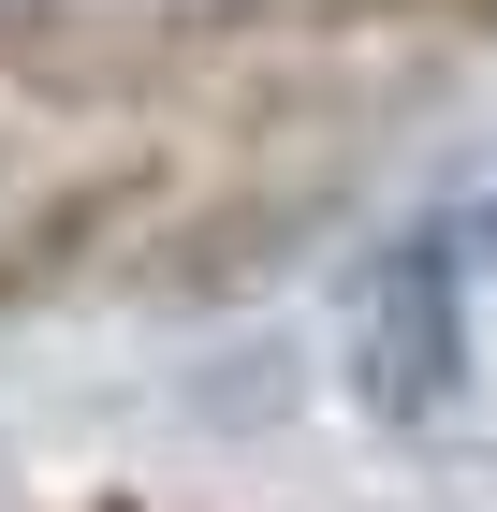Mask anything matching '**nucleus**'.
Returning a JSON list of instances; mask_svg holds the SVG:
<instances>
[{
  "label": "nucleus",
  "instance_id": "1",
  "mask_svg": "<svg viewBox=\"0 0 497 512\" xmlns=\"http://www.w3.org/2000/svg\"><path fill=\"white\" fill-rule=\"evenodd\" d=\"M351 366H366V410H395V425H424V410L468 381V293H454V264H439V235L381 264Z\"/></svg>",
  "mask_w": 497,
  "mask_h": 512
},
{
  "label": "nucleus",
  "instance_id": "2",
  "mask_svg": "<svg viewBox=\"0 0 497 512\" xmlns=\"http://www.w3.org/2000/svg\"><path fill=\"white\" fill-rule=\"evenodd\" d=\"M322 235V191L307 176H264V191H220V205H191L176 235H147V293H249L264 264H293V249Z\"/></svg>",
  "mask_w": 497,
  "mask_h": 512
},
{
  "label": "nucleus",
  "instance_id": "3",
  "mask_svg": "<svg viewBox=\"0 0 497 512\" xmlns=\"http://www.w3.org/2000/svg\"><path fill=\"white\" fill-rule=\"evenodd\" d=\"M161 205V161H117V176H88V191H44L15 235H0V308H30V293H74L88 264H103L117 220H147Z\"/></svg>",
  "mask_w": 497,
  "mask_h": 512
},
{
  "label": "nucleus",
  "instance_id": "4",
  "mask_svg": "<svg viewBox=\"0 0 497 512\" xmlns=\"http://www.w3.org/2000/svg\"><path fill=\"white\" fill-rule=\"evenodd\" d=\"M439 264H454V293H468V308H497V205L439 220Z\"/></svg>",
  "mask_w": 497,
  "mask_h": 512
}]
</instances>
